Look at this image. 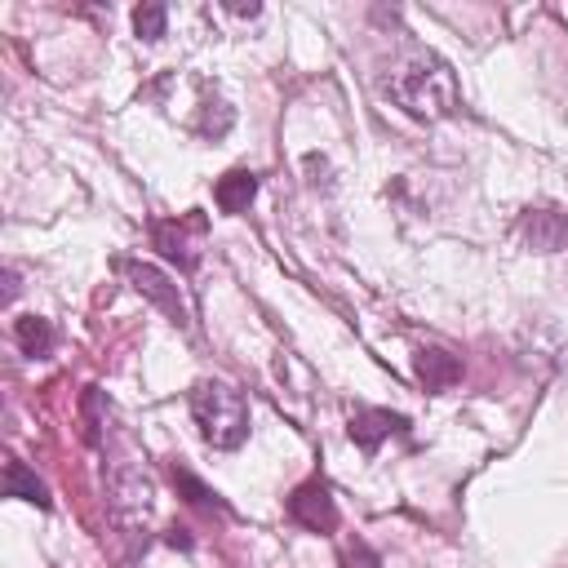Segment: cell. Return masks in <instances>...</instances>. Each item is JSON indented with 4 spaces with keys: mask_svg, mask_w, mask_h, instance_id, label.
Here are the masks:
<instances>
[{
    "mask_svg": "<svg viewBox=\"0 0 568 568\" xmlns=\"http://www.w3.org/2000/svg\"><path fill=\"white\" fill-rule=\"evenodd\" d=\"M383 94H387L400 111H409L414 120H427V125L449 120V116H458V107H462L458 76H453V67H449L444 58H436V54H409V58H400V63L392 67V76L383 81Z\"/></svg>",
    "mask_w": 568,
    "mask_h": 568,
    "instance_id": "obj_1",
    "label": "cell"
},
{
    "mask_svg": "<svg viewBox=\"0 0 568 568\" xmlns=\"http://www.w3.org/2000/svg\"><path fill=\"white\" fill-rule=\"evenodd\" d=\"M186 409H192L201 436L210 449H223V453H236L245 440H249V400L232 387V383H218V377H205L186 392Z\"/></svg>",
    "mask_w": 568,
    "mask_h": 568,
    "instance_id": "obj_2",
    "label": "cell"
},
{
    "mask_svg": "<svg viewBox=\"0 0 568 568\" xmlns=\"http://www.w3.org/2000/svg\"><path fill=\"white\" fill-rule=\"evenodd\" d=\"M107 511H111L116 528L129 542L147 537L151 511H156V484L138 462H129V458L111 462V471H107Z\"/></svg>",
    "mask_w": 568,
    "mask_h": 568,
    "instance_id": "obj_3",
    "label": "cell"
},
{
    "mask_svg": "<svg viewBox=\"0 0 568 568\" xmlns=\"http://www.w3.org/2000/svg\"><path fill=\"white\" fill-rule=\"evenodd\" d=\"M116 271L133 285V293H142L156 311H164V320L173 324V329H192V311H186V302H182V293H178V285L160 271V267H151V262H133V258H120L116 262Z\"/></svg>",
    "mask_w": 568,
    "mask_h": 568,
    "instance_id": "obj_4",
    "label": "cell"
},
{
    "mask_svg": "<svg viewBox=\"0 0 568 568\" xmlns=\"http://www.w3.org/2000/svg\"><path fill=\"white\" fill-rule=\"evenodd\" d=\"M289 519L298 528H307V533H320V537L337 533V524H342L337 502H333V493H329L324 480H307V484H298L289 493Z\"/></svg>",
    "mask_w": 568,
    "mask_h": 568,
    "instance_id": "obj_5",
    "label": "cell"
},
{
    "mask_svg": "<svg viewBox=\"0 0 568 568\" xmlns=\"http://www.w3.org/2000/svg\"><path fill=\"white\" fill-rule=\"evenodd\" d=\"M515 236L533 254H559V249H568V214L564 210H524L515 218Z\"/></svg>",
    "mask_w": 568,
    "mask_h": 568,
    "instance_id": "obj_6",
    "label": "cell"
},
{
    "mask_svg": "<svg viewBox=\"0 0 568 568\" xmlns=\"http://www.w3.org/2000/svg\"><path fill=\"white\" fill-rule=\"evenodd\" d=\"M346 431H351V440L373 458L377 449H383V440L409 436V418H400V414H392V409H355Z\"/></svg>",
    "mask_w": 568,
    "mask_h": 568,
    "instance_id": "obj_7",
    "label": "cell"
},
{
    "mask_svg": "<svg viewBox=\"0 0 568 568\" xmlns=\"http://www.w3.org/2000/svg\"><path fill=\"white\" fill-rule=\"evenodd\" d=\"M414 373H418V383L427 392H449L453 383H462V360L440 351V346H422L414 355Z\"/></svg>",
    "mask_w": 568,
    "mask_h": 568,
    "instance_id": "obj_8",
    "label": "cell"
},
{
    "mask_svg": "<svg viewBox=\"0 0 568 568\" xmlns=\"http://www.w3.org/2000/svg\"><path fill=\"white\" fill-rule=\"evenodd\" d=\"M186 218H178V223H164V218H156L151 223V245L160 249V258H169V262H178V271H196V249H192V240H186Z\"/></svg>",
    "mask_w": 568,
    "mask_h": 568,
    "instance_id": "obj_9",
    "label": "cell"
},
{
    "mask_svg": "<svg viewBox=\"0 0 568 568\" xmlns=\"http://www.w3.org/2000/svg\"><path fill=\"white\" fill-rule=\"evenodd\" d=\"M169 480H173V489H178V497L186 502V506H196V511H210V515H232V506L223 502V493H214L201 475H192L182 462H173L169 467Z\"/></svg>",
    "mask_w": 568,
    "mask_h": 568,
    "instance_id": "obj_10",
    "label": "cell"
},
{
    "mask_svg": "<svg viewBox=\"0 0 568 568\" xmlns=\"http://www.w3.org/2000/svg\"><path fill=\"white\" fill-rule=\"evenodd\" d=\"M6 497H14V502H32V506H41V511H50L54 506V497H50V484L23 462V458H10L6 462Z\"/></svg>",
    "mask_w": 568,
    "mask_h": 568,
    "instance_id": "obj_11",
    "label": "cell"
},
{
    "mask_svg": "<svg viewBox=\"0 0 568 568\" xmlns=\"http://www.w3.org/2000/svg\"><path fill=\"white\" fill-rule=\"evenodd\" d=\"M254 196H258V173H249V169H232V173H223L218 182H214V201H218V210L223 214H245L249 205H254Z\"/></svg>",
    "mask_w": 568,
    "mask_h": 568,
    "instance_id": "obj_12",
    "label": "cell"
},
{
    "mask_svg": "<svg viewBox=\"0 0 568 568\" xmlns=\"http://www.w3.org/2000/svg\"><path fill=\"white\" fill-rule=\"evenodd\" d=\"M14 342H19L23 355L45 360V355H54V346H58V329H54L45 315H19V320H14Z\"/></svg>",
    "mask_w": 568,
    "mask_h": 568,
    "instance_id": "obj_13",
    "label": "cell"
},
{
    "mask_svg": "<svg viewBox=\"0 0 568 568\" xmlns=\"http://www.w3.org/2000/svg\"><path fill=\"white\" fill-rule=\"evenodd\" d=\"M107 396L98 387H85L81 392V422H85V444H98L103 440V422H107Z\"/></svg>",
    "mask_w": 568,
    "mask_h": 568,
    "instance_id": "obj_14",
    "label": "cell"
},
{
    "mask_svg": "<svg viewBox=\"0 0 568 568\" xmlns=\"http://www.w3.org/2000/svg\"><path fill=\"white\" fill-rule=\"evenodd\" d=\"M164 28H169V10L160 6V0H147V6L133 10V32H138V41L156 45V41H164Z\"/></svg>",
    "mask_w": 568,
    "mask_h": 568,
    "instance_id": "obj_15",
    "label": "cell"
},
{
    "mask_svg": "<svg viewBox=\"0 0 568 568\" xmlns=\"http://www.w3.org/2000/svg\"><path fill=\"white\" fill-rule=\"evenodd\" d=\"M232 125H236V111L223 103V98H205V107H201V120H196V129L205 133V138H227L232 133Z\"/></svg>",
    "mask_w": 568,
    "mask_h": 568,
    "instance_id": "obj_16",
    "label": "cell"
},
{
    "mask_svg": "<svg viewBox=\"0 0 568 568\" xmlns=\"http://www.w3.org/2000/svg\"><path fill=\"white\" fill-rule=\"evenodd\" d=\"M337 564L342 568H383V559H377V550H368V542H342V550H337Z\"/></svg>",
    "mask_w": 568,
    "mask_h": 568,
    "instance_id": "obj_17",
    "label": "cell"
},
{
    "mask_svg": "<svg viewBox=\"0 0 568 568\" xmlns=\"http://www.w3.org/2000/svg\"><path fill=\"white\" fill-rule=\"evenodd\" d=\"M164 546H173V550H192L196 542H192V533H186V528H164Z\"/></svg>",
    "mask_w": 568,
    "mask_h": 568,
    "instance_id": "obj_18",
    "label": "cell"
},
{
    "mask_svg": "<svg viewBox=\"0 0 568 568\" xmlns=\"http://www.w3.org/2000/svg\"><path fill=\"white\" fill-rule=\"evenodd\" d=\"M223 10H227V14H236V19H258V14H262L258 0H249V6H245V0H227Z\"/></svg>",
    "mask_w": 568,
    "mask_h": 568,
    "instance_id": "obj_19",
    "label": "cell"
},
{
    "mask_svg": "<svg viewBox=\"0 0 568 568\" xmlns=\"http://www.w3.org/2000/svg\"><path fill=\"white\" fill-rule=\"evenodd\" d=\"M19 289H23V285H19V271L10 267V271H6V307H10L14 298H19Z\"/></svg>",
    "mask_w": 568,
    "mask_h": 568,
    "instance_id": "obj_20",
    "label": "cell"
}]
</instances>
